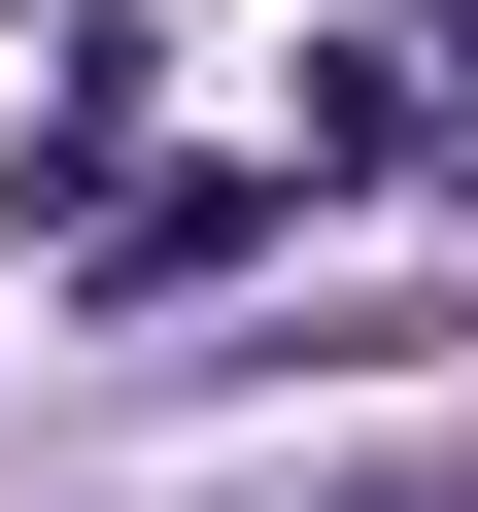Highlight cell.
I'll return each instance as SVG.
<instances>
[{"label":"cell","mask_w":478,"mask_h":512,"mask_svg":"<svg viewBox=\"0 0 478 512\" xmlns=\"http://www.w3.org/2000/svg\"><path fill=\"white\" fill-rule=\"evenodd\" d=\"M444 103H478V0H444Z\"/></svg>","instance_id":"obj_1"}]
</instances>
